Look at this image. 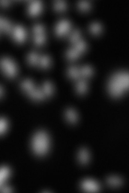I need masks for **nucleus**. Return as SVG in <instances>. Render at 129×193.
I'll use <instances>...</instances> for the list:
<instances>
[{"mask_svg":"<svg viewBox=\"0 0 129 193\" xmlns=\"http://www.w3.org/2000/svg\"><path fill=\"white\" fill-rule=\"evenodd\" d=\"M128 88V74L125 72H117L111 77L108 84V89L111 96H121L124 88Z\"/></svg>","mask_w":129,"mask_h":193,"instance_id":"1","label":"nucleus"},{"mask_svg":"<svg viewBox=\"0 0 129 193\" xmlns=\"http://www.w3.org/2000/svg\"><path fill=\"white\" fill-rule=\"evenodd\" d=\"M49 146V138L44 131L38 132L33 138L32 147L34 152L38 155H43L47 152Z\"/></svg>","mask_w":129,"mask_h":193,"instance_id":"2","label":"nucleus"},{"mask_svg":"<svg viewBox=\"0 0 129 193\" xmlns=\"http://www.w3.org/2000/svg\"><path fill=\"white\" fill-rule=\"evenodd\" d=\"M1 66L10 77H14L16 75V68L14 63L11 59L3 58L1 61Z\"/></svg>","mask_w":129,"mask_h":193,"instance_id":"3","label":"nucleus"},{"mask_svg":"<svg viewBox=\"0 0 129 193\" xmlns=\"http://www.w3.org/2000/svg\"><path fill=\"white\" fill-rule=\"evenodd\" d=\"M69 28H70V23L66 20H63L59 22V24L56 27V34L59 36H63L64 34L68 32Z\"/></svg>","mask_w":129,"mask_h":193,"instance_id":"4","label":"nucleus"},{"mask_svg":"<svg viewBox=\"0 0 129 193\" xmlns=\"http://www.w3.org/2000/svg\"><path fill=\"white\" fill-rule=\"evenodd\" d=\"M82 187H83V190H86V191L97 192L99 190V187L97 183H95L94 181H89V180L85 181L83 185H82Z\"/></svg>","mask_w":129,"mask_h":193,"instance_id":"5","label":"nucleus"},{"mask_svg":"<svg viewBox=\"0 0 129 193\" xmlns=\"http://www.w3.org/2000/svg\"><path fill=\"white\" fill-rule=\"evenodd\" d=\"M14 37L19 43H22L25 39V31L21 26H16L14 30Z\"/></svg>","mask_w":129,"mask_h":193,"instance_id":"6","label":"nucleus"},{"mask_svg":"<svg viewBox=\"0 0 129 193\" xmlns=\"http://www.w3.org/2000/svg\"><path fill=\"white\" fill-rule=\"evenodd\" d=\"M42 8V5L40 2H34L31 3L29 7V14L31 16H36L39 14Z\"/></svg>","mask_w":129,"mask_h":193,"instance_id":"7","label":"nucleus"},{"mask_svg":"<svg viewBox=\"0 0 129 193\" xmlns=\"http://www.w3.org/2000/svg\"><path fill=\"white\" fill-rule=\"evenodd\" d=\"M28 95L31 98L36 100H41L44 99V94L41 91H39V90L33 89L29 92Z\"/></svg>","mask_w":129,"mask_h":193,"instance_id":"8","label":"nucleus"},{"mask_svg":"<svg viewBox=\"0 0 129 193\" xmlns=\"http://www.w3.org/2000/svg\"><path fill=\"white\" fill-rule=\"evenodd\" d=\"M79 160L82 164H86L88 161V151L86 148H82L79 152Z\"/></svg>","mask_w":129,"mask_h":193,"instance_id":"9","label":"nucleus"},{"mask_svg":"<svg viewBox=\"0 0 129 193\" xmlns=\"http://www.w3.org/2000/svg\"><path fill=\"white\" fill-rule=\"evenodd\" d=\"M22 89L25 90V91H27V92H30V91H32L34 88V83L31 80H27L24 81L22 83Z\"/></svg>","mask_w":129,"mask_h":193,"instance_id":"10","label":"nucleus"},{"mask_svg":"<svg viewBox=\"0 0 129 193\" xmlns=\"http://www.w3.org/2000/svg\"><path fill=\"white\" fill-rule=\"evenodd\" d=\"M67 117H68L69 122L71 123H75L77 122V115H76L74 109H68L67 110Z\"/></svg>","mask_w":129,"mask_h":193,"instance_id":"11","label":"nucleus"},{"mask_svg":"<svg viewBox=\"0 0 129 193\" xmlns=\"http://www.w3.org/2000/svg\"><path fill=\"white\" fill-rule=\"evenodd\" d=\"M108 183L113 186H120L122 184V181L120 177H110L108 179Z\"/></svg>","mask_w":129,"mask_h":193,"instance_id":"12","label":"nucleus"},{"mask_svg":"<svg viewBox=\"0 0 129 193\" xmlns=\"http://www.w3.org/2000/svg\"><path fill=\"white\" fill-rule=\"evenodd\" d=\"M86 88H87V86H86V83L84 80H80L78 82V84H77V92L79 94H85Z\"/></svg>","mask_w":129,"mask_h":193,"instance_id":"13","label":"nucleus"},{"mask_svg":"<svg viewBox=\"0 0 129 193\" xmlns=\"http://www.w3.org/2000/svg\"><path fill=\"white\" fill-rule=\"evenodd\" d=\"M68 74L71 77L74 79H77V77H79V74H80V72H79V70L77 69L75 67H71L69 69H68Z\"/></svg>","mask_w":129,"mask_h":193,"instance_id":"14","label":"nucleus"},{"mask_svg":"<svg viewBox=\"0 0 129 193\" xmlns=\"http://www.w3.org/2000/svg\"><path fill=\"white\" fill-rule=\"evenodd\" d=\"M28 61L30 64L32 65H36L38 63V55L36 53H31L28 57Z\"/></svg>","mask_w":129,"mask_h":193,"instance_id":"15","label":"nucleus"},{"mask_svg":"<svg viewBox=\"0 0 129 193\" xmlns=\"http://www.w3.org/2000/svg\"><path fill=\"white\" fill-rule=\"evenodd\" d=\"M44 92L48 96H50L52 94V86L50 82H45L44 84Z\"/></svg>","mask_w":129,"mask_h":193,"instance_id":"16","label":"nucleus"},{"mask_svg":"<svg viewBox=\"0 0 129 193\" xmlns=\"http://www.w3.org/2000/svg\"><path fill=\"white\" fill-rule=\"evenodd\" d=\"M54 7H55L56 11L62 12L66 9V4L64 2H56L54 5Z\"/></svg>","mask_w":129,"mask_h":193,"instance_id":"17","label":"nucleus"},{"mask_svg":"<svg viewBox=\"0 0 129 193\" xmlns=\"http://www.w3.org/2000/svg\"><path fill=\"white\" fill-rule=\"evenodd\" d=\"M79 53L77 51V50H74V49H71V50L68 51V54H67V57L69 59H77L78 57H79Z\"/></svg>","mask_w":129,"mask_h":193,"instance_id":"18","label":"nucleus"},{"mask_svg":"<svg viewBox=\"0 0 129 193\" xmlns=\"http://www.w3.org/2000/svg\"><path fill=\"white\" fill-rule=\"evenodd\" d=\"M79 8L83 12L88 11L91 8V4L88 2H81L79 3Z\"/></svg>","mask_w":129,"mask_h":193,"instance_id":"19","label":"nucleus"},{"mask_svg":"<svg viewBox=\"0 0 129 193\" xmlns=\"http://www.w3.org/2000/svg\"><path fill=\"white\" fill-rule=\"evenodd\" d=\"M93 73V71H92L91 68L89 66H85L83 67V68L81 70L80 74L82 75L85 76V77H89L91 76Z\"/></svg>","mask_w":129,"mask_h":193,"instance_id":"20","label":"nucleus"},{"mask_svg":"<svg viewBox=\"0 0 129 193\" xmlns=\"http://www.w3.org/2000/svg\"><path fill=\"white\" fill-rule=\"evenodd\" d=\"M2 29H3L6 33H9L11 30V25L9 22L6 20H2Z\"/></svg>","mask_w":129,"mask_h":193,"instance_id":"21","label":"nucleus"},{"mask_svg":"<svg viewBox=\"0 0 129 193\" xmlns=\"http://www.w3.org/2000/svg\"><path fill=\"white\" fill-rule=\"evenodd\" d=\"M91 32L95 35H97L100 33L101 30V26L99 23H93L91 26Z\"/></svg>","mask_w":129,"mask_h":193,"instance_id":"22","label":"nucleus"},{"mask_svg":"<svg viewBox=\"0 0 129 193\" xmlns=\"http://www.w3.org/2000/svg\"><path fill=\"white\" fill-rule=\"evenodd\" d=\"M9 175V169L7 167H3V168L0 169V179L3 181L4 179H5L6 177Z\"/></svg>","mask_w":129,"mask_h":193,"instance_id":"23","label":"nucleus"},{"mask_svg":"<svg viewBox=\"0 0 129 193\" xmlns=\"http://www.w3.org/2000/svg\"><path fill=\"white\" fill-rule=\"evenodd\" d=\"M50 61L48 57L47 56H44L41 59V65L43 68H48L50 66Z\"/></svg>","mask_w":129,"mask_h":193,"instance_id":"24","label":"nucleus"},{"mask_svg":"<svg viewBox=\"0 0 129 193\" xmlns=\"http://www.w3.org/2000/svg\"><path fill=\"white\" fill-rule=\"evenodd\" d=\"M86 48V44L83 41H80L79 43H77V45H76V50L79 53L83 52Z\"/></svg>","mask_w":129,"mask_h":193,"instance_id":"25","label":"nucleus"},{"mask_svg":"<svg viewBox=\"0 0 129 193\" xmlns=\"http://www.w3.org/2000/svg\"><path fill=\"white\" fill-rule=\"evenodd\" d=\"M45 42V36H43L42 34H40V35H36L35 36V43H36V45H40L42 44H43Z\"/></svg>","mask_w":129,"mask_h":193,"instance_id":"26","label":"nucleus"},{"mask_svg":"<svg viewBox=\"0 0 129 193\" xmlns=\"http://www.w3.org/2000/svg\"><path fill=\"white\" fill-rule=\"evenodd\" d=\"M43 32H44V28H43L42 25H37L35 26V28H34V33H35L36 35L42 34Z\"/></svg>","mask_w":129,"mask_h":193,"instance_id":"27","label":"nucleus"},{"mask_svg":"<svg viewBox=\"0 0 129 193\" xmlns=\"http://www.w3.org/2000/svg\"><path fill=\"white\" fill-rule=\"evenodd\" d=\"M80 37V32H79V30H76L75 32L73 34V35L71 36V41L73 43H76L77 42V40L79 39Z\"/></svg>","mask_w":129,"mask_h":193,"instance_id":"28","label":"nucleus"},{"mask_svg":"<svg viewBox=\"0 0 129 193\" xmlns=\"http://www.w3.org/2000/svg\"><path fill=\"white\" fill-rule=\"evenodd\" d=\"M6 125H7L6 120L5 119H0V134L5 131L6 128Z\"/></svg>","mask_w":129,"mask_h":193,"instance_id":"29","label":"nucleus"},{"mask_svg":"<svg viewBox=\"0 0 129 193\" xmlns=\"http://www.w3.org/2000/svg\"><path fill=\"white\" fill-rule=\"evenodd\" d=\"M0 192H12V190H11L10 187L5 186V187L2 188V189L0 190Z\"/></svg>","mask_w":129,"mask_h":193,"instance_id":"30","label":"nucleus"},{"mask_svg":"<svg viewBox=\"0 0 129 193\" xmlns=\"http://www.w3.org/2000/svg\"><path fill=\"white\" fill-rule=\"evenodd\" d=\"M9 5V1H0V5L2 6V7H7Z\"/></svg>","mask_w":129,"mask_h":193,"instance_id":"31","label":"nucleus"},{"mask_svg":"<svg viewBox=\"0 0 129 193\" xmlns=\"http://www.w3.org/2000/svg\"><path fill=\"white\" fill-rule=\"evenodd\" d=\"M2 92H3V91H2V88L1 87V86H0V97L2 96Z\"/></svg>","mask_w":129,"mask_h":193,"instance_id":"32","label":"nucleus"},{"mask_svg":"<svg viewBox=\"0 0 129 193\" xmlns=\"http://www.w3.org/2000/svg\"><path fill=\"white\" fill-rule=\"evenodd\" d=\"M2 19L0 18V29H2Z\"/></svg>","mask_w":129,"mask_h":193,"instance_id":"33","label":"nucleus"},{"mask_svg":"<svg viewBox=\"0 0 129 193\" xmlns=\"http://www.w3.org/2000/svg\"><path fill=\"white\" fill-rule=\"evenodd\" d=\"M2 180H1V179H0V184H1V183H2Z\"/></svg>","mask_w":129,"mask_h":193,"instance_id":"34","label":"nucleus"}]
</instances>
